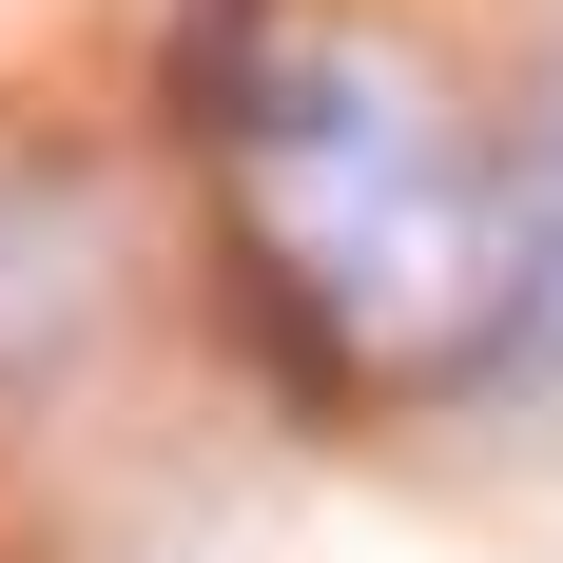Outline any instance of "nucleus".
<instances>
[{
	"label": "nucleus",
	"mask_w": 563,
	"mask_h": 563,
	"mask_svg": "<svg viewBox=\"0 0 563 563\" xmlns=\"http://www.w3.org/2000/svg\"><path fill=\"white\" fill-rule=\"evenodd\" d=\"M466 389H563V78L525 117L506 195H486V273H466V331H448Z\"/></svg>",
	"instance_id": "nucleus-1"
}]
</instances>
